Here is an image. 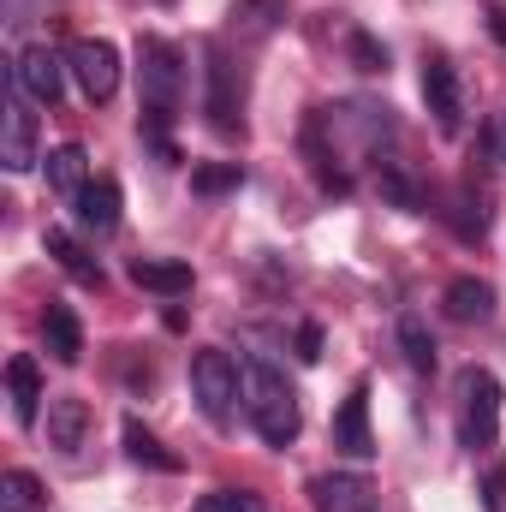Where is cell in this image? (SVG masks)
<instances>
[{
  "mask_svg": "<svg viewBox=\"0 0 506 512\" xmlns=\"http://www.w3.org/2000/svg\"><path fill=\"white\" fill-rule=\"evenodd\" d=\"M137 96H143V137L173 161L167 126H173V114L185 102V54L167 36H143L137 42Z\"/></svg>",
  "mask_w": 506,
  "mask_h": 512,
  "instance_id": "cell-1",
  "label": "cell"
},
{
  "mask_svg": "<svg viewBox=\"0 0 506 512\" xmlns=\"http://www.w3.org/2000/svg\"><path fill=\"white\" fill-rule=\"evenodd\" d=\"M239 370H245V411H251L256 435H262L268 447H292L298 429H304V411H298L292 382H286L268 358H239Z\"/></svg>",
  "mask_w": 506,
  "mask_h": 512,
  "instance_id": "cell-2",
  "label": "cell"
},
{
  "mask_svg": "<svg viewBox=\"0 0 506 512\" xmlns=\"http://www.w3.org/2000/svg\"><path fill=\"white\" fill-rule=\"evenodd\" d=\"M191 393H197V411L215 423V429H233L239 423V399H245V370L221 352V346H203L191 358Z\"/></svg>",
  "mask_w": 506,
  "mask_h": 512,
  "instance_id": "cell-3",
  "label": "cell"
},
{
  "mask_svg": "<svg viewBox=\"0 0 506 512\" xmlns=\"http://www.w3.org/2000/svg\"><path fill=\"white\" fill-rule=\"evenodd\" d=\"M453 399H459V447L465 453H483V447H495V435H501V382L483 370V364H471V370H459V387H453Z\"/></svg>",
  "mask_w": 506,
  "mask_h": 512,
  "instance_id": "cell-4",
  "label": "cell"
},
{
  "mask_svg": "<svg viewBox=\"0 0 506 512\" xmlns=\"http://www.w3.org/2000/svg\"><path fill=\"white\" fill-rule=\"evenodd\" d=\"M36 102L24 96V84L6 72V108H0V167L6 173H30L36 167Z\"/></svg>",
  "mask_w": 506,
  "mask_h": 512,
  "instance_id": "cell-5",
  "label": "cell"
},
{
  "mask_svg": "<svg viewBox=\"0 0 506 512\" xmlns=\"http://www.w3.org/2000/svg\"><path fill=\"white\" fill-rule=\"evenodd\" d=\"M66 66H72L84 102H108V96L120 90V48L102 42V36H78V42L66 48Z\"/></svg>",
  "mask_w": 506,
  "mask_h": 512,
  "instance_id": "cell-6",
  "label": "cell"
},
{
  "mask_svg": "<svg viewBox=\"0 0 506 512\" xmlns=\"http://www.w3.org/2000/svg\"><path fill=\"white\" fill-rule=\"evenodd\" d=\"M423 108L441 137H459L465 126V90H459V72L447 54H423Z\"/></svg>",
  "mask_w": 506,
  "mask_h": 512,
  "instance_id": "cell-7",
  "label": "cell"
},
{
  "mask_svg": "<svg viewBox=\"0 0 506 512\" xmlns=\"http://www.w3.org/2000/svg\"><path fill=\"white\" fill-rule=\"evenodd\" d=\"M209 126L221 131V137H245V114H239V72H233V60L221 54V42H209Z\"/></svg>",
  "mask_w": 506,
  "mask_h": 512,
  "instance_id": "cell-8",
  "label": "cell"
},
{
  "mask_svg": "<svg viewBox=\"0 0 506 512\" xmlns=\"http://www.w3.org/2000/svg\"><path fill=\"white\" fill-rule=\"evenodd\" d=\"M18 84H24V96L36 102V108H60V96H66V60L60 54H48V48H24L12 66H6Z\"/></svg>",
  "mask_w": 506,
  "mask_h": 512,
  "instance_id": "cell-9",
  "label": "cell"
},
{
  "mask_svg": "<svg viewBox=\"0 0 506 512\" xmlns=\"http://www.w3.org/2000/svg\"><path fill=\"white\" fill-rule=\"evenodd\" d=\"M310 507L316 512H376V489L358 471H322V477H310Z\"/></svg>",
  "mask_w": 506,
  "mask_h": 512,
  "instance_id": "cell-10",
  "label": "cell"
},
{
  "mask_svg": "<svg viewBox=\"0 0 506 512\" xmlns=\"http://www.w3.org/2000/svg\"><path fill=\"white\" fill-rule=\"evenodd\" d=\"M334 447L346 453V459H370L376 453V435H370V387L358 382L346 399H340V411H334Z\"/></svg>",
  "mask_w": 506,
  "mask_h": 512,
  "instance_id": "cell-11",
  "label": "cell"
},
{
  "mask_svg": "<svg viewBox=\"0 0 506 512\" xmlns=\"http://www.w3.org/2000/svg\"><path fill=\"white\" fill-rule=\"evenodd\" d=\"M6 399H12V423L18 429H30L36 417H42V370H36V358H6Z\"/></svg>",
  "mask_w": 506,
  "mask_h": 512,
  "instance_id": "cell-12",
  "label": "cell"
},
{
  "mask_svg": "<svg viewBox=\"0 0 506 512\" xmlns=\"http://www.w3.org/2000/svg\"><path fill=\"white\" fill-rule=\"evenodd\" d=\"M191 262H173V256H137L131 262V286L155 292V298H185L191 292Z\"/></svg>",
  "mask_w": 506,
  "mask_h": 512,
  "instance_id": "cell-13",
  "label": "cell"
},
{
  "mask_svg": "<svg viewBox=\"0 0 506 512\" xmlns=\"http://www.w3.org/2000/svg\"><path fill=\"white\" fill-rule=\"evenodd\" d=\"M48 441H54L60 453H78V447L90 441V405H84L78 393H54V399H48Z\"/></svg>",
  "mask_w": 506,
  "mask_h": 512,
  "instance_id": "cell-14",
  "label": "cell"
},
{
  "mask_svg": "<svg viewBox=\"0 0 506 512\" xmlns=\"http://www.w3.org/2000/svg\"><path fill=\"white\" fill-rule=\"evenodd\" d=\"M72 209H78V227L114 233V227H120V185H114V179H90V185L72 197Z\"/></svg>",
  "mask_w": 506,
  "mask_h": 512,
  "instance_id": "cell-15",
  "label": "cell"
},
{
  "mask_svg": "<svg viewBox=\"0 0 506 512\" xmlns=\"http://www.w3.org/2000/svg\"><path fill=\"white\" fill-rule=\"evenodd\" d=\"M42 173H48V191H54V197H78V191L90 185V155H84V143H60V149H48Z\"/></svg>",
  "mask_w": 506,
  "mask_h": 512,
  "instance_id": "cell-16",
  "label": "cell"
},
{
  "mask_svg": "<svg viewBox=\"0 0 506 512\" xmlns=\"http://www.w3.org/2000/svg\"><path fill=\"white\" fill-rule=\"evenodd\" d=\"M441 304H447V316H453V322H489V316H495V286H489V280H477V274H459V280L447 286V298H441Z\"/></svg>",
  "mask_w": 506,
  "mask_h": 512,
  "instance_id": "cell-17",
  "label": "cell"
},
{
  "mask_svg": "<svg viewBox=\"0 0 506 512\" xmlns=\"http://www.w3.org/2000/svg\"><path fill=\"white\" fill-rule=\"evenodd\" d=\"M42 340H48L54 364H78V358H84V328H78V316H72L66 304H48V316H42Z\"/></svg>",
  "mask_w": 506,
  "mask_h": 512,
  "instance_id": "cell-18",
  "label": "cell"
},
{
  "mask_svg": "<svg viewBox=\"0 0 506 512\" xmlns=\"http://www.w3.org/2000/svg\"><path fill=\"white\" fill-rule=\"evenodd\" d=\"M42 245H48V256H54V262H60V268H66L78 286H102V262L84 251V245H78L66 227H48V239H42Z\"/></svg>",
  "mask_w": 506,
  "mask_h": 512,
  "instance_id": "cell-19",
  "label": "cell"
},
{
  "mask_svg": "<svg viewBox=\"0 0 506 512\" xmlns=\"http://www.w3.org/2000/svg\"><path fill=\"white\" fill-rule=\"evenodd\" d=\"M399 352H405V364L417 370V376H435V340H429V328H423V316H399Z\"/></svg>",
  "mask_w": 506,
  "mask_h": 512,
  "instance_id": "cell-20",
  "label": "cell"
},
{
  "mask_svg": "<svg viewBox=\"0 0 506 512\" xmlns=\"http://www.w3.org/2000/svg\"><path fill=\"white\" fill-rule=\"evenodd\" d=\"M42 507H48V495H42V483L30 471H6L0 477V512H42Z\"/></svg>",
  "mask_w": 506,
  "mask_h": 512,
  "instance_id": "cell-21",
  "label": "cell"
},
{
  "mask_svg": "<svg viewBox=\"0 0 506 512\" xmlns=\"http://www.w3.org/2000/svg\"><path fill=\"white\" fill-rule=\"evenodd\" d=\"M126 453L137 459V465H155V471H179V459H173V453H167V447H161V441H155V435L137 423V417H126Z\"/></svg>",
  "mask_w": 506,
  "mask_h": 512,
  "instance_id": "cell-22",
  "label": "cell"
},
{
  "mask_svg": "<svg viewBox=\"0 0 506 512\" xmlns=\"http://www.w3.org/2000/svg\"><path fill=\"white\" fill-rule=\"evenodd\" d=\"M191 185H197L203 197H215V191H239V185H245V167H239V161H221V167H197V173H191Z\"/></svg>",
  "mask_w": 506,
  "mask_h": 512,
  "instance_id": "cell-23",
  "label": "cell"
},
{
  "mask_svg": "<svg viewBox=\"0 0 506 512\" xmlns=\"http://www.w3.org/2000/svg\"><path fill=\"white\" fill-rule=\"evenodd\" d=\"M191 512H268V507L256 501L251 489H209V495H203Z\"/></svg>",
  "mask_w": 506,
  "mask_h": 512,
  "instance_id": "cell-24",
  "label": "cell"
},
{
  "mask_svg": "<svg viewBox=\"0 0 506 512\" xmlns=\"http://www.w3.org/2000/svg\"><path fill=\"white\" fill-rule=\"evenodd\" d=\"M352 60H358V72H387V48L364 30H352Z\"/></svg>",
  "mask_w": 506,
  "mask_h": 512,
  "instance_id": "cell-25",
  "label": "cell"
},
{
  "mask_svg": "<svg viewBox=\"0 0 506 512\" xmlns=\"http://www.w3.org/2000/svg\"><path fill=\"white\" fill-rule=\"evenodd\" d=\"M298 358H304V364H316V358H322V328H316V322H304V328H298Z\"/></svg>",
  "mask_w": 506,
  "mask_h": 512,
  "instance_id": "cell-26",
  "label": "cell"
},
{
  "mask_svg": "<svg viewBox=\"0 0 506 512\" xmlns=\"http://www.w3.org/2000/svg\"><path fill=\"white\" fill-rule=\"evenodd\" d=\"M483 507H489V512H501V507H506V465H495V471H489V489H483Z\"/></svg>",
  "mask_w": 506,
  "mask_h": 512,
  "instance_id": "cell-27",
  "label": "cell"
},
{
  "mask_svg": "<svg viewBox=\"0 0 506 512\" xmlns=\"http://www.w3.org/2000/svg\"><path fill=\"white\" fill-rule=\"evenodd\" d=\"M489 155L506 161V114H495V126H489Z\"/></svg>",
  "mask_w": 506,
  "mask_h": 512,
  "instance_id": "cell-28",
  "label": "cell"
},
{
  "mask_svg": "<svg viewBox=\"0 0 506 512\" xmlns=\"http://www.w3.org/2000/svg\"><path fill=\"white\" fill-rule=\"evenodd\" d=\"M489 30H495V36L506 42V6H495V12H489Z\"/></svg>",
  "mask_w": 506,
  "mask_h": 512,
  "instance_id": "cell-29",
  "label": "cell"
}]
</instances>
